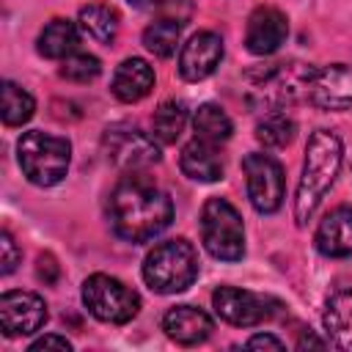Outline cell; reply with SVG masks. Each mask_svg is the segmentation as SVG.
<instances>
[{"instance_id": "cell-33", "label": "cell", "mask_w": 352, "mask_h": 352, "mask_svg": "<svg viewBox=\"0 0 352 352\" xmlns=\"http://www.w3.org/2000/svg\"><path fill=\"white\" fill-rule=\"evenodd\" d=\"M129 6H135V8H151V3L154 0H126Z\"/></svg>"}, {"instance_id": "cell-28", "label": "cell", "mask_w": 352, "mask_h": 352, "mask_svg": "<svg viewBox=\"0 0 352 352\" xmlns=\"http://www.w3.org/2000/svg\"><path fill=\"white\" fill-rule=\"evenodd\" d=\"M157 14V19H168L176 25H187L192 16V0H154L151 8Z\"/></svg>"}, {"instance_id": "cell-1", "label": "cell", "mask_w": 352, "mask_h": 352, "mask_svg": "<svg viewBox=\"0 0 352 352\" xmlns=\"http://www.w3.org/2000/svg\"><path fill=\"white\" fill-rule=\"evenodd\" d=\"M107 217L113 231L126 242H148L173 220L170 195L140 173H126L107 198Z\"/></svg>"}, {"instance_id": "cell-15", "label": "cell", "mask_w": 352, "mask_h": 352, "mask_svg": "<svg viewBox=\"0 0 352 352\" xmlns=\"http://www.w3.org/2000/svg\"><path fill=\"white\" fill-rule=\"evenodd\" d=\"M316 250L327 258H346L352 256V206H336L327 212L316 228Z\"/></svg>"}, {"instance_id": "cell-3", "label": "cell", "mask_w": 352, "mask_h": 352, "mask_svg": "<svg viewBox=\"0 0 352 352\" xmlns=\"http://www.w3.org/2000/svg\"><path fill=\"white\" fill-rule=\"evenodd\" d=\"M198 278V253L187 239H168L143 258V280L157 294H176Z\"/></svg>"}, {"instance_id": "cell-19", "label": "cell", "mask_w": 352, "mask_h": 352, "mask_svg": "<svg viewBox=\"0 0 352 352\" xmlns=\"http://www.w3.org/2000/svg\"><path fill=\"white\" fill-rule=\"evenodd\" d=\"M38 52L44 58H52V60H63L69 55L77 52V44H80V30L72 19H52L44 25V30L38 33Z\"/></svg>"}, {"instance_id": "cell-9", "label": "cell", "mask_w": 352, "mask_h": 352, "mask_svg": "<svg viewBox=\"0 0 352 352\" xmlns=\"http://www.w3.org/2000/svg\"><path fill=\"white\" fill-rule=\"evenodd\" d=\"M311 72H314V66H305V63H278V66H272L253 85L250 104L253 107L278 110V107L294 102L300 94H305Z\"/></svg>"}, {"instance_id": "cell-2", "label": "cell", "mask_w": 352, "mask_h": 352, "mask_svg": "<svg viewBox=\"0 0 352 352\" xmlns=\"http://www.w3.org/2000/svg\"><path fill=\"white\" fill-rule=\"evenodd\" d=\"M344 162V146L341 138L330 129H316L308 138L305 146V160H302V173L297 182V195H294V220L297 226H305L314 212L319 209L322 198L333 187L338 170Z\"/></svg>"}, {"instance_id": "cell-21", "label": "cell", "mask_w": 352, "mask_h": 352, "mask_svg": "<svg viewBox=\"0 0 352 352\" xmlns=\"http://www.w3.org/2000/svg\"><path fill=\"white\" fill-rule=\"evenodd\" d=\"M192 129H195V138H204L209 143H223L231 138L234 132V124L228 118V113L220 107V104H201L192 116Z\"/></svg>"}, {"instance_id": "cell-29", "label": "cell", "mask_w": 352, "mask_h": 352, "mask_svg": "<svg viewBox=\"0 0 352 352\" xmlns=\"http://www.w3.org/2000/svg\"><path fill=\"white\" fill-rule=\"evenodd\" d=\"M19 258H22V253H19L16 242H14V236L8 231H3L0 234V272L11 275L16 270V264H19Z\"/></svg>"}, {"instance_id": "cell-17", "label": "cell", "mask_w": 352, "mask_h": 352, "mask_svg": "<svg viewBox=\"0 0 352 352\" xmlns=\"http://www.w3.org/2000/svg\"><path fill=\"white\" fill-rule=\"evenodd\" d=\"M179 168L187 179L192 182H217L223 179V154L217 151V143H209L204 138H192L184 148H182V157H179Z\"/></svg>"}, {"instance_id": "cell-32", "label": "cell", "mask_w": 352, "mask_h": 352, "mask_svg": "<svg viewBox=\"0 0 352 352\" xmlns=\"http://www.w3.org/2000/svg\"><path fill=\"white\" fill-rule=\"evenodd\" d=\"M38 278H44L47 283H55L58 278V264L52 256H38Z\"/></svg>"}, {"instance_id": "cell-16", "label": "cell", "mask_w": 352, "mask_h": 352, "mask_svg": "<svg viewBox=\"0 0 352 352\" xmlns=\"http://www.w3.org/2000/svg\"><path fill=\"white\" fill-rule=\"evenodd\" d=\"M162 330L168 333V338H173L176 344H184V346H192V344H201L212 336L214 324L209 319L206 311L195 308V305H173L165 311L162 316Z\"/></svg>"}, {"instance_id": "cell-24", "label": "cell", "mask_w": 352, "mask_h": 352, "mask_svg": "<svg viewBox=\"0 0 352 352\" xmlns=\"http://www.w3.org/2000/svg\"><path fill=\"white\" fill-rule=\"evenodd\" d=\"M187 124V107L182 102H162L151 116V132L160 143H176Z\"/></svg>"}, {"instance_id": "cell-25", "label": "cell", "mask_w": 352, "mask_h": 352, "mask_svg": "<svg viewBox=\"0 0 352 352\" xmlns=\"http://www.w3.org/2000/svg\"><path fill=\"white\" fill-rule=\"evenodd\" d=\"M182 28L184 25H176V22H168V19H154L146 30H143V44L151 55L157 58H170L182 41Z\"/></svg>"}, {"instance_id": "cell-7", "label": "cell", "mask_w": 352, "mask_h": 352, "mask_svg": "<svg viewBox=\"0 0 352 352\" xmlns=\"http://www.w3.org/2000/svg\"><path fill=\"white\" fill-rule=\"evenodd\" d=\"M102 148H104V157L124 173H143L160 162L157 138L146 135L143 129H138L132 124L107 126L102 135Z\"/></svg>"}, {"instance_id": "cell-23", "label": "cell", "mask_w": 352, "mask_h": 352, "mask_svg": "<svg viewBox=\"0 0 352 352\" xmlns=\"http://www.w3.org/2000/svg\"><path fill=\"white\" fill-rule=\"evenodd\" d=\"M33 110H36L33 96H30L22 85L6 80V82H3V102H0L3 124H6V126H22V124H28V121L33 118Z\"/></svg>"}, {"instance_id": "cell-22", "label": "cell", "mask_w": 352, "mask_h": 352, "mask_svg": "<svg viewBox=\"0 0 352 352\" xmlns=\"http://www.w3.org/2000/svg\"><path fill=\"white\" fill-rule=\"evenodd\" d=\"M80 28L91 38H96L102 44H110L118 36V14L110 6H102V3L82 6L80 8Z\"/></svg>"}, {"instance_id": "cell-18", "label": "cell", "mask_w": 352, "mask_h": 352, "mask_svg": "<svg viewBox=\"0 0 352 352\" xmlns=\"http://www.w3.org/2000/svg\"><path fill=\"white\" fill-rule=\"evenodd\" d=\"M110 88H113V96L121 99V102H126V104L140 102L154 88V69L143 58H126L113 72Z\"/></svg>"}, {"instance_id": "cell-12", "label": "cell", "mask_w": 352, "mask_h": 352, "mask_svg": "<svg viewBox=\"0 0 352 352\" xmlns=\"http://www.w3.org/2000/svg\"><path fill=\"white\" fill-rule=\"evenodd\" d=\"M47 322V305L33 292H6L0 297V327L6 336H30Z\"/></svg>"}, {"instance_id": "cell-4", "label": "cell", "mask_w": 352, "mask_h": 352, "mask_svg": "<svg viewBox=\"0 0 352 352\" xmlns=\"http://www.w3.org/2000/svg\"><path fill=\"white\" fill-rule=\"evenodd\" d=\"M16 160H19V168H22L25 179L30 184H36V187H52L69 170L72 146H69L66 138H58V135H47L41 129H33V132H25L16 140Z\"/></svg>"}, {"instance_id": "cell-13", "label": "cell", "mask_w": 352, "mask_h": 352, "mask_svg": "<svg viewBox=\"0 0 352 352\" xmlns=\"http://www.w3.org/2000/svg\"><path fill=\"white\" fill-rule=\"evenodd\" d=\"M223 60V38L212 30H198L192 33L179 52V74L190 82L206 80L214 74V69Z\"/></svg>"}, {"instance_id": "cell-5", "label": "cell", "mask_w": 352, "mask_h": 352, "mask_svg": "<svg viewBox=\"0 0 352 352\" xmlns=\"http://www.w3.org/2000/svg\"><path fill=\"white\" fill-rule=\"evenodd\" d=\"M201 239L209 256L239 261L245 256V226L236 206L226 198H209L201 209Z\"/></svg>"}, {"instance_id": "cell-26", "label": "cell", "mask_w": 352, "mask_h": 352, "mask_svg": "<svg viewBox=\"0 0 352 352\" xmlns=\"http://www.w3.org/2000/svg\"><path fill=\"white\" fill-rule=\"evenodd\" d=\"M294 129H297L294 121H292L286 113L275 110V113H267V116L256 124V140H258L261 146H267V148H283V146L292 143Z\"/></svg>"}, {"instance_id": "cell-30", "label": "cell", "mask_w": 352, "mask_h": 352, "mask_svg": "<svg viewBox=\"0 0 352 352\" xmlns=\"http://www.w3.org/2000/svg\"><path fill=\"white\" fill-rule=\"evenodd\" d=\"M41 349H60V352H69L72 344H69L63 336H41L38 341L30 344V352H41Z\"/></svg>"}, {"instance_id": "cell-14", "label": "cell", "mask_w": 352, "mask_h": 352, "mask_svg": "<svg viewBox=\"0 0 352 352\" xmlns=\"http://www.w3.org/2000/svg\"><path fill=\"white\" fill-rule=\"evenodd\" d=\"M289 36V19L283 11L272 8V6H258L250 16H248V28H245V47L253 55H272L280 50V44Z\"/></svg>"}, {"instance_id": "cell-11", "label": "cell", "mask_w": 352, "mask_h": 352, "mask_svg": "<svg viewBox=\"0 0 352 352\" xmlns=\"http://www.w3.org/2000/svg\"><path fill=\"white\" fill-rule=\"evenodd\" d=\"M212 305H214V314L220 319H226L228 324H236V327H256L272 316L267 297L248 292V289H236V286L214 289Z\"/></svg>"}, {"instance_id": "cell-8", "label": "cell", "mask_w": 352, "mask_h": 352, "mask_svg": "<svg viewBox=\"0 0 352 352\" xmlns=\"http://www.w3.org/2000/svg\"><path fill=\"white\" fill-rule=\"evenodd\" d=\"M245 170V184H248V198L256 212L272 214L280 209L283 195H286V182H283V168L275 157L253 151L242 160Z\"/></svg>"}, {"instance_id": "cell-20", "label": "cell", "mask_w": 352, "mask_h": 352, "mask_svg": "<svg viewBox=\"0 0 352 352\" xmlns=\"http://www.w3.org/2000/svg\"><path fill=\"white\" fill-rule=\"evenodd\" d=\"M324 330L336 346L352 349V289H341L327 300Z\"/></svg>"}, {"instance_id": "cell-6", "label": "cell", "mask_w": 352, "mask_h": 352, "mask_svg": "<svg viewBox=\"0 0 352 352\" xmlns=\"http://www.w3.org/2000/svg\"><path fill=\"white\" fill-rule=\"evenodd\" d=\"M82 305L91 316L107 324H126L140 311V297L135 289L121 283L113 275L96 272L82 280Z\"/></svg>"}, {"instance_id": "cell-10", "label": "cell", "mask_w": 352, "mask_h": 352, "mask_svg": "<svg viewBox=\"0 0 352 352\" xmlns=\"http://www.w3.org/2000/svg\"><path fill=\"white\" fill-rule=\"evenodd\" d=\"M305 96L319 110H349L352 107V66L330 63L311 72Z\"/></svg>"}, {"instance_id": "cell-31", "label": "cell", "mask_w": 352, "mask_h": 352, "mask_svg": "<svg viewBox=\"0 0 352 352\" xmlns=\"http://www.w3.org/2000/svg\"><path fill=\"white\" fill-rule=\"evenodd\" d=\"M245 346H248V349H283V341L275 338V336H270V333H258V336L248 338Z\"/></svg>"}, {"instance_id": "cell-27", "label": "cell", "mask_w": 352, "mask_h": 352, "mask_svg": "<svg viewBox=\"0 0 352 352\" xmlns=\"http://www.w3.org/2000/svg\"><path fill=\"white\" fill-rule=\"evenodd\" d=\"M99 72H102L99 58L88 55V52H74V55L63 58V63H60V77L72 80V82H91L99 77Z\"/></svg>"}]
</instances>
